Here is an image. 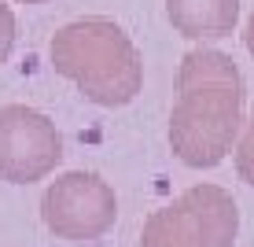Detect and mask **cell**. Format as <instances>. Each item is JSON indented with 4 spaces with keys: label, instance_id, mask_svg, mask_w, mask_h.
I'll return each instance as SVG.
<instances>
[{
    "label": "cell",
    "instance_id": "cell-3",
    "mask_svg": "<svg viewBox=\"0 0 254 247\" xmlns=\"http://www.w3.org/2000/svg\"><path fill=\"white\" fill-rule=\"evenodd\" d=\"M240 236L236 199L217 184H195L140 229V247H232Z\"/></svg>",
    "mask_w": 254,
    "mask_h": 247
},
{
    "label": "cell",
    "instance_id": "cell-2",
    "mask_svg": "<svg viewBox=\"0 0 254 247\" xmlns=\"http://www.w3.org/2000/svg\"><path fill=\"white\" fill-rule=\"evenodd\" d=\"M52 67L85 100L126 107L144 89V63L129 33L111 19H74L52 37Z\"/></svg>",
    "mask_w": 254,
    "mask_h": 247
},
{
    "label": "cell",
    "instance_id": "cell-4",
    "mask_svg": "<svg viewBox=\"0 0 254 247\" xmlns=\"http://www.w3.org/2000/svg\"><path fill=\"white\" fill-rule=\"evenodd\" d=\"M41 218L59 240L89 244V240H100L115 225L118 199L100 173L70 170L48 184L45 199H41Z\"/></svg>",
    "mask_w": 254,
    "mask_h": 247
},
{
    "label": "cell",
    "instance_id": "cell-8",
    "mask_svg": "<svg viewBox=\"0 0 254 247\" xmlns=\"http://www.w3.org/2000/svg\"><path fill=\"white\" fill-rule=\"evenodd\" d=\"M11 48H15V15H11V7L0 0V63H7Z\"/></svg>",
    "mask_w": 254,
    "mask_h": 247
},
{
    "label": "cell",
    "instance_id": "cell-5",
    "mask_svg": "<svg viewBox=\"0 0 254 247\" xmlns=\"http://www.w3.org/2000/svg\"><path fill=\"white\" fill-rule=\"evenodd\" d=\"M63 159V137L48 114L7 103L0 107V177L11 184H33L48 177Z\"/></svg>",
    "mask_w": 254,
    "mask_h": 247
},
{
    "label": "cell",
    "instance_id": "cell-6",
    "mask_svg": "<svg viewBox=\"0 0 254 247\" xmlns=\"http://www.w3.org/2000/svg\"><path fill=\"white\" fill-rule=\"evenodd\" d=\"M166 15L188 41L229 37L240 22V0H166Z\"/></svg>",
    "mask_w": 254,
    "mask_h": 247
},
{
    "label": "cell",
    "instance_id": "cell-7",
    "mask_svg": "<svg viewBox=\"0 0 254 247\" xmlns=\"http://www.w3.org/2000/svg\"><path fill=\"white\" fill-rule=\"evenodd\" d=\"M236 173H240L247 184H254V114L247 122V133L240 137V144H236Z\"/></svg>",
    "mask_w": 254,
    "mask_h": 247
},
{
    "label": "cell",
    "instance_id": "cell-1",
    "mask_svg": "<svg viewBox=\"0 0 254 247\" xmlns=\"http://www.w3.org/2000/svg\"><path fill=\"white\" fill-rule=\"evenodd\" d=\"M170 148L191 170H214L236 148L243 122V78L232 56L195 48L173 78Z\"/></svg>",
    "mask_w": 254,
    "mask_h": 247
},
{
    "label": "cell",
    "instance_id": "cell-10",
    "mask_svg": "<svg viewBox=\"0 0 254 247\" xmlns=\"http://www.w3.org/2000/svg\"><path fill=\"white\" fill-rule=\"evenodd\" d=\"M19 4H48V0H19Z\"/></svg>",
    "mask_w": 254,
    "mask_h": 247
},
{
    "label": "cell",
    "instance_id": "cell-9",
    "mask_svg": "<svg viewBox=\"0 0 254 247\" xmlns=\"http://www.w3.org/2000/svg\"><path fill=\"white\" fill-rule=\"evenodd\" d=\"M243 45H247V52L254 56V15L247 19V33H243Z\"/></svg>",
    "mask_w": 254,
    "mask_h": 247
}]
</instances>
